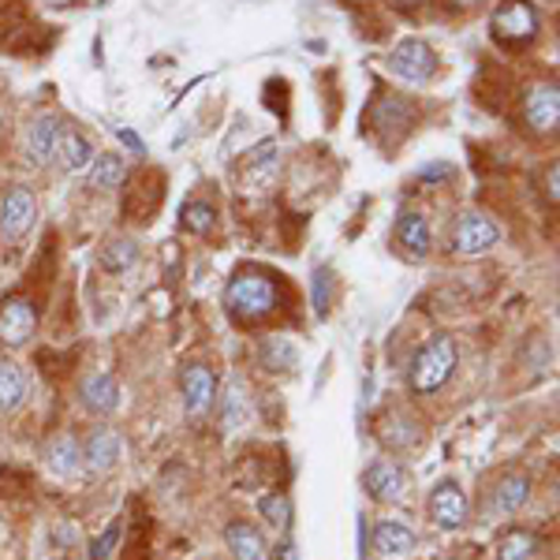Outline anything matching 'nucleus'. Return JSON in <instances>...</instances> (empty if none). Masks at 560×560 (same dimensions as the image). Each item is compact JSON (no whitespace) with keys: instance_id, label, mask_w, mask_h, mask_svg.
Wrapping results in <instances>:
<instances>
[{"instance_id":"nucleus-33","label":"nucleus","mask_w":560,"mask_h":560,"mask_svg":"<svg viewBox=\"0 0 560 560\" xmlns=\"http://www.w3.org/2000/svg\"><path fill=\"white\" fill-rule=\"evenodd\" d=\"M557 184H560V168L553 165V168H549V198H553V202H557V198H560Z\"/></svg>"},{"instance_id":"nucleus-18","label":"nucleus","mask_w":560,"mask_h":560,"mask_svg":"<svg viewBox=\"0 0 560 560\" xmlns=\"http://www.w3.org/2000/svg\"><path fill=\"white\" fill-rule=\"evenodd\" d=\"M221 422H224V430H243L250 422V388L243 377H229V385H224Z\"/></svg>"},{"instance_id":"nucleus-14","label":"nucleus","mask_w":560,"mask_h":560,"mask_svg":"<svg viewBox=\"0 0 560 560\" xmlns=\"http://www.w3.org/2000/svg\"><path fill=\"white\" fill-rule=\"evenodd\" d=\"M527 497H530V478L527 475H504L501 482L493 486V493H490V512L497 520H509V516H516V512L527 504Z\"/></svg>"},{"instance_id":"nucleus-10","label":"nucleus","mask_w":560,"mask_h":560,"mask_svg":"<svg viewBox=\"0 0 560 560\" xmlns=\"http://www.w3.org/2000/svg\"><path fill=\"white\" fill-rule=\"evenodd\" d=\"M363 486H366V493L374 497V501L396 504L404 493H408V475H404V467L396 464V459H374V464L366 467V475H363Z\"/></svg>"},{"instance_id":"nucleus-25","label":"nucleus","mask_w":560,"mask_h":560,"mask_svg":"<svg viewBox=\"0 0 560 560\" xmlns=\"http://www.w3.org/2000/svg\"><path fill=\"white\" fill-rule=\"evenodd\" d=\"M261 363H266V370H292L295 363V348L292 340H266V348H261Z\"/></svg>"},{"instance_id":"nucleus-34","label":"nucleus","mask_w":560,"mask_h":560,"mask_svg":"<svg viewBox=\"0 0 560 560\" xmlns=\"http://www.w3.org/2000/svg\"><path fill=\"white\" fill-rule=\"evenodd\" d=\"M478 4H482V0H453V8H459V12H471Z\"/></svg>"},{"instance_id":"nucleus-6","label":"nucleus","mask_w":560,"mask_h":560,"mask_svg":"<svg viewBox=\"0 0 560 560\" xmlns=\"http://www.w3.org/2000/svg\"><path fill=\"white\" fill-rule=\"evenodd\" d=\"M501 240V229L490 221L486 213H464L456 221V236H453V247L459 250V255L475 258V255H486V250L493 247V243Z\"/></svg>"},{"instance_id":"nucleus-17","label":"nucleus","mask_w":560,"mask_h":560,"mask_svg":"<svg viewBox=\"0 0 560 560\" xmlns=\"http://www.w3.org/2000/svg\"><path fill=\"white\" fill-rule=\"evenodd\" d=\"M415 546H419V538H415V530L408 527V523L382 520L374 527V549L382 557H411Z\"/></svg>"},{"instance_id":"nucleus-22","label":"nucleus","mask_w":560,"mask_h":560,"mask_svg":"<svg viewBox=\"0 0 560 560\" xmlns=\"http://www.w3.org/2000/svg\"><path fill=\"white\" fill-rule=\"evenodd\" d=\"M26 396V374L12 359H0V415L15 411Z\"/></svg>"},{"instance_id":"nucleus-2","label":"nucleus","mask_w":560,"mask_h":560,"mask_svg":"<svg viewBox=\"0 0 560 560\" xmlns=\"http://www.w3.org/2000/svg\"><path fill=\"white\" fill-rule=\"evenodd\" d=\"M273 303H277V288H273V280L261 273H240L224 288V306H229L240 322L266 318V314L273 311Z\"/></svg>"},{"instance_id":"nucleus-11","label":"nucleus","mask_w":560,"mask_h":560,"mask_svg":"<svg viewBox=\"0 0 560 560\" xmlns=\"http://www.w3.org/2000/svg\"><path fill=\"white\" fill-rule=\"evenodd\" d=\"M523 116H527L535 135H553L560 124V90L557 83H538L523 102Z\"/></svg>"},{"instance_id":"nucleus-32","label":"nucleus","mask_w":560,"mask_h":560,"mask_svg":"<svg viewBox=\"0 0 560 560\" xmlns=\"http://www.w3.org/2000/svg\"><path fill=\"white\" fill-rule=\"evenodd\" d=\"M120 142H124V147H128V150L142 153V139H139V135H135V131H128V128H124V131H120Z\"/></svg>"},{"instance_id":"nucleus-20","label":"nucleus","mask_w":560,"mask_h":560,"mask_svg":"<svg viewBox=\"0 0 560 560\" xmlns=\"http://www.w3.org/2000/svg\"><path fill=\"white\" fill-rule=\"evenodd\" d=\"M52 161H60V168H65V173H83V168H90V161H94V150H90V142L79 131H65V128H60L57 153H52Z\"/></svg>"},{"instance_id":"nucleus-3","label":"nucleus","mask_w":560,"mask_h":560,"mask_svg":"<svg viewBox=\"0 0 560 560\" xmlns=\"http://www.w3.org/2000/svg\"><path fill=\"white\" fill-rule=\"evenodd\" d=\"M490 34L501 45H523L538 34V12L527 0H504L490 15Z\"/></svg>"},{"instance_id":"nucleus-12","label":"nucleus","mask_w":560,"mask_h":560,"mask_svg":"<svg viewBox=\"0 0 560 560\" xmlns=\"http://www.w3.org/2000/svg\"><path fill=\"white\" fill-rule=\"evenodd\" d=\"M120 459H124L120 433L108 430V427L90 430V438L83 441V467H90L94 475H108V471H116Z\"/></svg>"},{"instance_id":"nucleus-19","label":"nucleus","mask_w":560,"mask_h":560,"mask_svg":"<svg viewBox=\"0 0 560 560\" xmlns=\"http://www.w3.org/2000/svg\"><path fill=\"white\" fill-rule=\"evenodd\" d=\"M45 459H49V467L57 475L71 478V475L83 471V445H79L71 433H57V438L45 445Z\"/></svg>"},{"instance_id":"nucleus-21","label":"nucleus","mask_w":560,"mask_h":560,"mask_svg":"<svg viewBox=\"0 0 560 560\" xmlns=\"http://www.w3.org/2000/svg\"><path fill=\"white\" fill-rule=\"evenodd\" d=\"M396 236H400L404 247L411 250V255H430L433 247V232H430V221L422 213H400L396 217Z\"/></svg>"},{"instance_id":"nucleus-8","label":"nucleus","mask_w":560,"mask_h":560,"mask_svg":"<svg viewBox=\"0 0 560 560\" xmlns=\"http://www.w3.org/2000/svg\"><path fill=\"white\" fill-rule=\"evenodd\" d=\"M34 329H38V311L31 306V300H20V295L4 300L0 306V345L23 348L34 337Z\"/></svg>"},{"instance_id":"nucleus-23","label":"nucleus","mask_w":560,"mask_h":560,"mask_svg":"<svg viewBox=\"0 0 560 560\" xmlns=\"http://www.w3.org/2000/svg\"><path fill=\"white\" fill-rule=\"evenodd\" d=\"M124 176H128V168H124V161L116 158V153H102L97 161H90V184L102 187V191L120 187Z\"/></svg>"},{"instance_id":"nucleus-13","label":"nucleus","mask_w":560,"mask_h":560,"mask_svg":"<svg viewBox=\"0 0 560 560\" xmlns=\"http://www.w3.org/2000/svg\"><path fill=\"white\" fill-rule=\"evenodd\" d=\"M79 400L94 415H116L120 411V382H116L108 370H94V374H86L83 385H79Z\"/></svg>"},{"instance_id":"nucleus-1","label":"nucleus","mask_w":560,"mask_h":560,"mask_svg":"<svg viewBox=\"0 0 560 560\" xmlns=\"http://www.w3.org/2000/svg\"><path fill=\"white\" fill-rule=\"evenodd\" d=\"M456 359L459 355H456L453 337H433L411 363V374H408L411 388L419 396H430V393H438V388H445L448 377H453V370H456Z\"/></svg>"},{"instance_id":"nucleus-30","label":"nucleus","mask_w":560,"mask_h":560,"mask_svg":"<svg viewBox=\"0 0 560 560\" xmlns=\"http://www.w3.org/2000/svg\"><path fill=\"white\" fill-rule=\"evenodd\" d=\"M116 538H120V523H113V527H108L105 535L94 541V549H90V557H94V560H105L108 553H113Z\"/></svg>"},{"instance_id":"nucleus-26","label":"nucleus","mask_w":560,"mask_h":560,"mask_svg":"<svg viewBox=\"0 0 560 560\" xmlns=\"http://www.w3.org/2000/svg\"><path fill=\"white\" fill-rule=\"evenodd\" d=\"M184 229L187 232H198V236H202V232H210L213 229V221H217V210L213 206H206V202H187L184 206Z\"/></svg>"},{"instance_id":"nucleus-16","label":"nucleus","mask_w":560,"mask_h":560,"mask_svg":"<svg viewBox=\"0 0 560 560\" xmlns=\"http://www.w3.org/2000/svg\"><path fill=\"white\" fill-rule=\"evenodd\" d=\"M60 128H65V124H60L52 113H45V116H38V120L31 124V131H26V158H31L34 165H45V161H52V153H57Z\"/></svg>"},{"instance_id":"nucleus-15","label":"nucleus","mask_w":560,"mask_h":560,"mask_svg":"<svg viewBox=\"0 0 560 560\" xmlns=\"http://www.w3.org/2000/svg\"><path fill=\"white\" fill-rule=\"evenodd\" d=\"M224 546L232 549V557L236 560H269L266 538H261V530L247 520L229 523V530H224Z\"/></svg>"},{"instance_id":"nucleus-31","label":"nucleus","mask_w":560,"mask_h":560,"mask_svg":"<svg viewBox=\"0 0 560 560\" xmlns=\"http://www.w3.org/2000/svg\"><path fill=\"white\" fill-rule=\"evenodd\" d=\"M445 176H453V168L448 165H433V168H422L419 179H445Z\"/></svg>"},{"instance_id":"nucleus-29","label":"nucleus","mask_w":560,"mask_h":560,"mask_svg":"<svg viewBox=\"0 0 560 560\" xmlns=\"http://www.w3.org/2000/svg\"><path fill=\"white\" fill-rule=\"evenodd\" d=\"M332 269L329 266H322V269H314V311L318 314H329V292H332Z\"/></svg>"},{"instance_id":"nucleus-35","label":"nucleus","mask_w":560,"mask_h":560,"mask_svg":"<svg viewBox=\"0 0 560 560\" xmlns=\"http://www.w3.org/2000/svg\"><path fill=\"white\" fill-rule=\"evenodd\" d=\"M393 4H400V8H415V4H422V0H393Z\"/></svg>"},{"instance_id":"nucleus-7","label":"nucleus","mask_w":560,"mask_h":560,"mask_svg":"<svg viewBox=\"0 0 560 560\" xmlns=\"http://www.w3.org/2000/svg\"><path fill=\"white\" fill-rule=\"evenodd\" d=\"M430 520L438 523L441 530H456L467 523V512H471V504H467V493L459 490L456 482H438L430 493Z\"/></svg>"},{"instance_id":"nucleus-24","label":"nucleus","mask_w":560,"mask_h":560,"mask_svg":"<svg viewBox=\"0 0 560 560\" xmlns=\"http://www.w3.org/2000/svg\"><path fill=\"white\" fill-rule=\"evenodd\" d=\"M535 557H538V535H530V530H512L497 546V560H535Z\"/></svg>"},{"instance_id":"nucleus-27","label":"nucleus","mask_w":560,"mask_h":560,"mask_svg":"<svg viewBox=\"0 0 560 560\" xmlns=\"http://www.w3.org/2000/svg\"><path fill=\"white\" fill-rule=\"evenodd\" d=\"M135 258H139V247H135L131 240H113L102 250V266L105 269H128Z\"/></svg>"},{"instance_id":"nucleus-5","label":"nucleus","mask_w":560,"mask_h":560,"mask_svg":"<svg viewBox=\"0 0 560 560\" xmlns=\"http://www.w3.org/2000/svg\"><path fill=\"white\" fill-rule=\"evenodd\" d=\"M34 217H38V206H34V195L26 187H12L0 202V236L4 240H23L26 232L34 229Z\"/></svg>"},{"instance_id":"nucleus-9","label":"nucleus","mask_w":560,"mask_h":560,"mask_svg":"<svg viewBox=\"0 0 560 560\" xmlns=\"http://www.w3.org/2000/svg\"><path fill=\"white\" fill-rule=\"evenodd\" d=\"M179 393H184V411L191 415V419H202V415L213 408V396H217L213 370L202 363L184 366V374H179Z\"/></svg>"},{"instance_id":"nucleus-28","label":"nucleus","mask_w":560,"mask_h":560,"mask_svg":"<svg viewBox=\"0 0 560 560\" xmlns=\"http://www.w3.org/2000/svg\"><path fill=\"white\" fill-rule=\"evenodd\" d=\"M261 516H266L273 527L284 530L288 527V520H292V504H288V497L284 493H269V497H261Z\"/></svg>"},{"instance_id":"nucleus-4","label":"nucleus","mask_w":560,"mask_h":560,"mask_svg":"<svg viewBox=\"0 0 560 560\" xmlns=\"http://www.w3.org/2000/svg\"><path fill=\"white\" fill-rule=\"evenodd\" d=\"M388 68H393L400 79H408V83H427L433 71H438V57H433V49L427 42L408 38L388 52Z\"/></svg>"}]
</instances>
